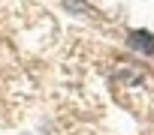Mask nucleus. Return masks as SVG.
<instances>
[{"label":"nucleus","mask_w":154,"mask_h":135,"mask_svg":"<svg viewBox=\"0 0 154 135\" xmlns=\"http://www.w3.org/2000/svg\"><path fill=\"white\" fill-rule=\"evenodd\" d=\"M130 45H133L136 51L154 57V33H148V30H133V33H130Z\"/></svg>","instance_id":"f257e3e1"}]
</instances>
